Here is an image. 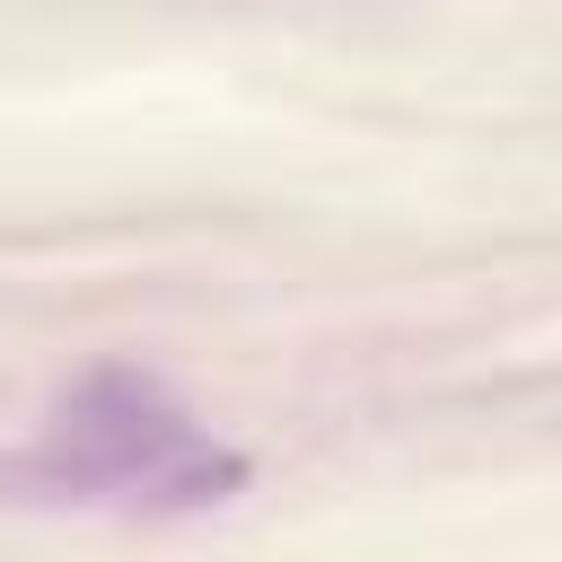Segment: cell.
<instances>
[{"mask_svg":"<svg viewBox=\"0 0 562 562\" xmlns=\"http://www.w3.org/2000/svg\"><path fill=\"white\" fill-rule=\"evenodd\" d=\"M61 465L88 492H123V501H220L237 483V457L211 448L149 378L105 369L61 404Z\"/></svg>","mask_w":562,"mask_h":562,"instance_id":"6da1fadb","label":"cell"}]
</instances>
